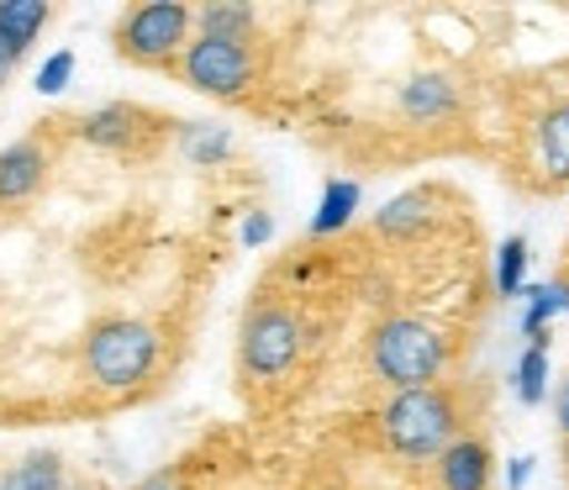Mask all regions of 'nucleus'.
Returning <instances> with one entry per match:
<instances>
[{"mask_svg": "<svg viewBox=\"0 0 569 490\" xmlns=\"http://www.w3.org/2000/svg\"><path fill=\"white\" fill-rule=\"evenodd\" d=\"M380 432H386V449L401 459H438L459 438V401L438 386L396 390L380 411Z\"/></svg>", "mask_w": 569, "mask_h": 490, "instance_id": "nucleus-1", "label": "nucleus"}, {"mask_svg": "<svg viewBox=\"0 0 569 490\" xmlns=\"http://www.w3.org/2000/svg\"><path fill=\"white\" fill-rule=\"evenodd\" d=\"M369 364L390 390H422L443 374L448 343L422 317H386L369 338Z\"/></svg>", "mask_w": 569, "mask_h": 490, "instance_id": "nucleus-2", "label": "nucleus"}, {"mask_svg": "<svg viewBox=\"0 0 569 490\" xmlns=\"http://www.w3.org/2000/svg\"><path fill=\"white\" fill-rule=\"evenodd\" d=\"M159 364V327L138 317H111L84 338V374L101 390H138Z\"/></svg>", "mask_w": 569, "mask_h": 490, "instance_id": "nucleus-3", "label": "nucleus"}, {"mask_svg": "<svg viewBox=\"0 0 569 490\" xmlns=\"http://www.w3.org/2000/svg\"><path fill=\"white\" fill-rule=\"evenodd\" d=\"M196 32V11L180 0H142L127 6L117 21V53L142 69H163L169 59H180Z\"/></svg>", "mask_w": 569, "mask_h": 490, "instance_id": "nucleus-4", "label": "nucleus"}, {"mask_svg": "<svg viewBox=\"0 0 569 490\" xmlns=\"http://www.w3.org/2000/svg\"><path fill=\"white\" fill-rule=\"evenodd\" d=\"M180 74L190 90H201L211 101H238L253 90L259 63L248 53V42H217V38H190L180 53Z\"/></svg>", "mask_w": 569, "mask_h": 490, "instance_id": "nucleus-5", "label": "nucleus"}, {"mask_svg": "<svg viewBox=\"0 0 569 490\" xmlns=\"http://www.w3.org/2000/svg\"><path fill=\"white\" fill-rule=\"evenodd\" d=\"M248 380H280L301 359V322L284 307H253L243 322V343H238Z\"/></svg>", "mask_w": 569, "mask_h": 490, "instance_id": "nucleus-6", "label": "nucleus"}, {"mask_svg": "<svg viewBox=\"0 0 569 490\" xmlns=\"http://www.w3.org/2000/svg\"><path fill=\"white\" fill-rule=\"evenodd\" d=\"M153 127H159L153 111H142V106H132V101H111V106L84 111L80 122H74V138L90 148H101V153H138V148L153 138Z\"/></svg>", "mask_w": 569, "mask_h": 490, "instance_id": "nucleus-7", "label": "nucleus"}, {"mask_svg": "<svg viewBox=\"0 0 569 490\" xmlns=\"http://www.w3.org/2000/svg\"><path fill=\"white\" fill-rule=\"evenodd\" d=\"M48 180V148L38 138H21V143L0 148V206L32 201Z\"/></svg>", "mask_w": 569, "mask_h": 490, "instance_id": "nucleus-8", "label": "nucleus"}, {"mask_svg": "<svg viewBox=\"0 0 569 490\" xmlns=\"http://www.w3.org/2000/svg\"><path fill=\"white\" fill-rule=\"evenodd\" d=\"M490 443L486 438H453L438 453V486L443 490H490Z\"/></svg>", "mask_w": 569, "mask_h": 490, "instance_id": "nucleus-9", "label": "nucleus"}, {"mask_svg": "<svg viewBox=\"0 0 569 490\" xmlns=\"http://www.w3.org/2000/svg\"><path fill=\"white\" fill-rule=\"evenodd\" d=\"M48 21H53L48 0H0V53L11 63H21Z\"/></svg>", "mask_w": 569, "mask_h": 490, "instance_id": "nucleus-10", "label": "nucleus"}, {"mask_svg": "<svg viewBox=\"0 0 569 490\" xmlns=\"http://www.w3.org/2000/svg\"><path fill=\"white\" fill-rule=\"evenodd\" d=\"M401 111L411 122H443L448 111H459V84L438 74V69H422L401 84Z\"/></svg>", "mask_w": 569, "mask_h": 490, "instance_id": "nucleus-11", "label": "nucleus"}, {"mask_svg": "<svg viewBox=\"0 0 569 490\" xmlns=\"http://www.w3.org/2000/svg\"><path fill=\"white\" fill-rule=\"evenodd\" d=\"M432 222H438V211H432V196H427V190L390 196V201L375 211V232H380V238H396V243H407V238H422Z\"/></svg>", "mask_w": 569, "mask_h": 490, "instance_id": "nucleus-12", "label": "nucleus"}, {"mask_svg": "<svg viewBox=\"0 0 569 490\" xmlns=\"http://www.w3.org/2000/svg\"><path fill=\"white\" fill-rule=\"evenodd\" d=\"M359 206H365V184L332 174V180L322 184V201H317V211H311L306 232H311V238H332V232H343V227L359 217Z\"/></svg>", "mask_w": 569, "mask_h": 490, "instance_id": "nucleus-13", "label": "nucleus"}, {"mask_svg": "<svg viewBox=\"0 0 569 490\" xmlns=\"http://www.w3.org/2000/svg\"><path fill=\"white\" fill-rule=\"evenodd\" d=\"M528 311H522V338L528 348H549L553 343V317H569V280H549V286L522 290Z\"/></svg>", "mask_w": 569, "mask_h": 490, "instance_id": "nucleus-14", "label": "nucleus"}, {"mask_svg": "<svg viewBox=\"0 0 569 490\" xmlns=\"http://www.w3.org/2000/svg\"><path fill=\"white\" fill-rule=\"evenodd\" d=\"M532 148H538V169H543V180L569 184V101H559L553 111H543Z\"/></svg>", "mask_w": 569, "mask_h": 490, "instance_id": "nucleus-15", "label": "nucleus"}, {"mask_svg": "<svg viewBox=\"0 0 569 490\" xmlns=\"http://www.w3.org/2000/svg\"><path fill=\"white\" fill-rule=\"evenodd\" d=\"M259 27V11L248 0H206L196 11V38H217V42H248Z\"/></svg>", "mask_w": 569, "mask_h": 490, "instance_id": "nucleus-16", "label": "nucleus"}, {"mask_svg": "<svg viewBox=\"0 0 569 490\" xmlns=\"http://www.w3.org/2000/svg\"><path fill=\"white\" fill-rule=\"evenodd\" d=\"M63 486H69V464L53 449H38L17 459L11 470H0V490H63Z\"/></svg>", "mask_w": 569, "mask_h": 490, "instance_id": "nucleus-17", "label": "nucleus"}, {"mask_svg": "<svg viewBox=\"0 0 569 490\" xmlns=\"http://www.w3.org/2000/svg\"><path fill=\"white\" fill-rule=\"evenodd\" d=\"M180 153L196 163V169H211V163L232 159V132L217 122H184L180 127Z\"/></svg>", "mask_w": 569, "mask_h": 490, "instance_id": "nucleus-18", "label": "nucleus"}, {"mask_svg": "<svg viewBox=\"0 0 569 490\" xmlns=\"http://www.w3.org/2000/svg\"><path fill=\"white\" fill-rule=\"evenodd\" d=\"M528 259H532V248L522 232L501 238V248H496V296H501V301L528 290Z\"/></svg>", "mask_w": 569, "mask_h": 490, "instance_id": "nucleus-19", "label": "nucleus"}, {"mask_svg": "<svg viewBox=\"0 0 569 490\" xmlns=\"http://www.w3.org/2000/svg\"><path fill=\"white\" fill-rule=\"evenodd\" d=\"M511 386H517V401H522V407H543V401H549V348H522Z\"/></svg>", "mask_w": 569, "mask_h": 490, "instance_id": "nucleus-20", "label": "nucleus"}, {"mask_svg": "<svg viewBox=\"0 0 569 490\" xmlns=\"http://www.w3.org/2000/svg\"><path fill=\"white\" fill-rule=\"evenodd\" d=\"M69 80H74V53L59 48V53L38 69V96H59V90H69Z\"/></svg>", "mask_w": 569, "mask_h": 490, "instance_id": "nucleus-21", "label": "nucleus"}, {"mask_svg": "<svg viewBox=\"0 0 569 490\" xmlns=\"http://www.w3.org/2000/svg\"><path fill=\"white\" fill-rule=\"evenodd\" d=\"M269 238H274V217H269V211H248L243 227H238V243H243V248H264Z\"/></svg>", "mask_w": 569, "mask_h": 490, "instance_id": "nucleus-22", "label": "nucleus"}, {"mask_svg": "<svg viewBox=\"0 0 569 490\" xmlns=\"http://www.w3.org/2000/svg\"><path fill=\"white\" fill-rule=\"evenodd\" d=\"M132 490H184V474L174 470V464H163V470H153L148 480H138Z\"/></svg>", "mask_w": 569, "mask_h": 490, "instance_id": "nucleus-23", "label": "nucleus"}, {"mask_svg": "<svg viewBox=\"0 0 569 490\" xmlns=\"http://www.w3.org/2000/svg\"><path fill=\"white\" fill-rule=\"evenodd\" d=\"M532 480V459L528 453H517V459H507V490H522Z\"/></svg>", "mask_w": 569, "mask_h": 490, "instance_id": "nucleus-24", "label": "nucleus"}, {"mask_svg": "<svg viewBox=\"0 0 569 490\" xmlns=\"http://www.w3.org/2000/svg\"><path fill=\"white\" fill-rule=\"evenodd\" d=\"M553 417H559V432H565V443H569V374H565V386H559V396H553Z\"/></svg>", "mask_w": 569, "mask_h": 490, "instance_id": "nucleus-25", "label": "nucleus"}, {"mask_svg": "<svg viewBox=\"0 0 569 490\" xmlns=\"http://www.w3.org/2000/svg\"><path fill=\"white\" fill-rule=\"evenodd\" d=\"M11 74H17V63H11V59H6V53H0V90L11 84Z\"/></svg>", "mask_w": 569, "mask_h": 490, "instance_id": "nucleus-26", "label": "nucleus"}, {"mask_svg": "<svg viewBox=\"0 0 569 490\" xmlns=\"http://www.w3.org/2000/svg\"><path fill=\"white\" fill-rule=\"evenodd\" d=\"M63 490H101V486H96V480H69Z\"/></svg>", "mask_w": 569, "mask_h": 490, "instance_id": "nucleus-27", "label": "nucleus"}, {"mask_svg": "<svg viewBox=\"0 0 569 490\" xmlns=\"http://www.w3.org/2000/svg\"><path fill=\"white\" fill-rule=\"evenodd\" d=\"M565 470H569V443H565Z\"/></svg>", "mask_w": 569, "mask_h": 490, "instance_id": "nucleus-28", "label": "nucleus"}]
</instances>
